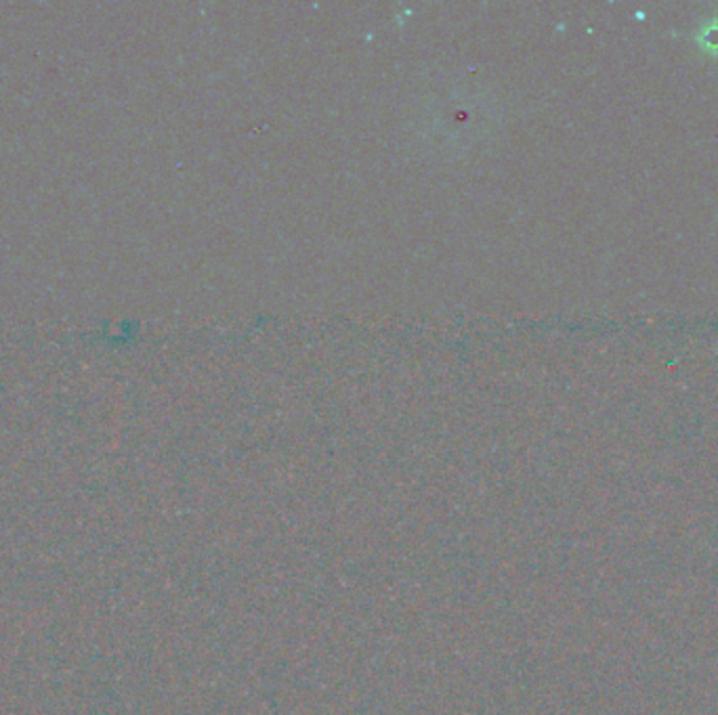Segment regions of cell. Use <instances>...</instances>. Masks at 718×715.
I'll return each instance as SVG.
<instances>
[{"label":"cell","instance_id":"1","mask_svg":"<svg viewBox=\"0 0 718 715\" xmlns=\"http://www.w3.org/2000/svg\"><path fill=\"white\" fill-rule=\"evenodd\" d=\"M696 43L706 55L718 57V15L701 22L697 28Z\"/></svg>","mask_w":718,"mask_h":715}]
</instances>
